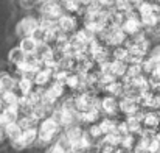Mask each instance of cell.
Wrapping results in <instances>:
<instances>
[{"mask_svg": "<svg viewBox=\"0 0 160 153\" xmlns=\"http://www.w3.org/2000/svg\"><path fill=\"white\" fill-rule=\"evenodd\" d=\"M0 100L5 106H9V105H17L19 97L12 92V89H9V91H3V94L0 96Z\"/></svg>", "mask_w": 160, "mask_h": 153, "instance_id": "obj_23", "label": "cell"}, {"mask_svg": "<svg viewBox=\"0 0 160 153\" xmlns=\"http://www.w3.org/2000/svg\"><path fill=\"white\" fill-rule=\"evenodd\" d=\"M128 70V61L123 59H113L110 61V74L117 78H121Z\"/></svg>", "mask_w": 160, "mask_h": 153, "instance_id": "obj_10", "label": "cell"}, {"mask_svg": "<svg viewBox=\"0 0 160 153\" xmlns=\"http://www.w3.org/2000/svg\"><path fill=\"white\" fill-rule=\"evenodd\" d=\"M98 105V100L90 94V92H81L79 96L75 97V106H76V112H82L86 109L95 108Z\"/></svg>", "mask_w": 160, "mask_h": 153, "instance_id": "obj_2", "label": "cell"}, {"mask_svg": "<svg viewBox=\"0 0 160 153\" xmlns=\"http://www.w3.org/2000/svg\"><path fill=\"white\" fill-rule=\"evenodd\" d=\"M152 78H156L157 81H160V63H157L156 66H154V69H152V72L149 74Z\"/></svg>", "mask_w": 160, "mask_h": 153, "instance_id": "obj_30", "label": "cell"}, {"mask_svg": "<svg viewBox=\"0 0 160 153\" xmlns=\"http://www.w3.org/2000/svg\"><path fill=\"white\" fill-rule=\"evenodd\" d=\"M53 117L54 120L59 123V127H68V125H73V122L78 119V112L76 111H72V109H67L64 106L58 108L53 111Z\"/></svg>", "mask_w": 160, "mask_h": 153, "instance_id": "obj_1", "label": "cell"}, {"mask_svg": "<svg viewBox=\"0 0 160 153\" xmlns=\"http://www.w3.org/2000/svg\"><path fill=\"white\" fill-rule=\"evenodd\" d=\"M14 85H16V81H14V78H12L9 74H0V86H2L3 91L12 89Z\"/></svg>", "mask_w": 160, "mask_h": 153, "instance_id": "obj_24", "label": "cell"}, {"mask_svg": "<svg viewBox=\"0 0 160 153\" xmlns=\"http://www.w3.org/2000/svg\"><path fill=\"white\" fill-rule=\"evenodd\" d=\"M118 111H121L126 116H132V114H137L140 111V105L137 103L135 99H131V97H124L123 96L118 100Z\"/></svg>", "mask_w": 160, "mask_h": 153, "instance_id": "obj_3", "label": "cell"}, {"mask_svg": "<svg viewBox=\"0 0 160 153\" xmlns=\"http://www.w3.org/2000/svg\"><path fill=\"white\" fill-rule=\"evenodd\" d=\"M98 125H100V128H101L103 134L118 133V131H117V122H113V120H110V119H101Z\"/></svg>", "mask_w": 160, "mask_h": 153, "instance_id": "obj_20", "label": "cell"}, {"mask_svg": "<svg viewBox=\"0 0 160 153\" xmlns=\"http://www.w3.org/2000/svg\"><path fill=\"white\" fill-rule=\"evenodd\" d=\"M53 78V70L47 69V67H41L34 75H33V83L38 85V86H45L47 83H50Z\"/></svg>", "mask_w": 160, "mask_h": 153, "instance_id": "obj_7", "label": "cell"}, {"mask_svg": "<svg viewBox=\"0 0 160 153\" xmlns=\"http://www.w3.org/2000/svg\"><path fill=\"white\" fill-rule=\"evenodd\" d=\"M8 59H9V63H12L16 66V64H19V63H22L25 59V53H23V50L20 47H16V49H12V50L9 52Z\"/></svg>", "mask_w": 160, "mask_h": 153, "instance_id": "obj_22", "label": "cell"}, {"mask_svg": "<svg viewBox=\"0 0 160 153\" xmlns=\"http://www.w3.org/2000/svg\"><path fill=\"white\" fill-rule=\"evenodd\" d=\"M38 25H39V22H38L34 17H25V19H22V20L19 22V25H17V35H20V36H30L31 31H33Z\"/></svg>", "mask_w": 160, "mask_h": 153, "instance_id": "obj_4", "label": "cell"}, {"mask_svg": "<svg viewBox=\"0 0 160 153\" xmlns=\"http://www.w3.org/2000/svg\"><path fill=\"white\" fill-rule=\"evenodd\" d=\"M38 127H31V128H25L22 130V134H20V139L25 142V145H31L34 144V141H38Z\"/></svg>", "mask_w": 160, "mask_h": 153, "instance_id": "obj_13", "label": "cell"}, {"mask_svg": "<svg viewBox=\"0 0 160 153\" xmlns=\"http://www.w3.org/2000/svg\"><path fill=\"white\" fill-rule=\"evenodd\" d=\"M36 2H38V0H22V6H23V8H33Z\"/></svg>", "mask_w": 160, "mask_h": 153, "instance_id": "obj_33", "label": "cell"}, {"mask_svg": "<svg viewBox=\"0 0 160 153\" xmlns=\"http://www.w3.org/2000/svg\"><path fill=\"white\" fill-rule=\"evenodd\" d=\"M19 125H20V128L22 130H25V128H31V127H36L38 125V120L31 116V114H27V116H23L19 122H17Z\"/></svg>", "mask_w": 160, "mask_h": 153, "instance_id": "obj_26", "label": "cell"}, {"mask_svg": "<svg viewBox=\"0 0 160 153\" xmlns=\"http://www.w3.org/2000/svg\"><path fill=\"white\" fill-rule=\"evenodd\" d=\"M68 152H70V145L65 142V139L62 142L54 144L53 147H52V150H50V153H68Z\"/></svg>", "mask_w": 160, "mask_h": 153, "instance_id": "obj_29", "label": "cell"}, {"mask_svg": "<svg viewBox=\"0 0 160 153\" xmlns=\"http://www.w3.org/2000/svg\"><path fill=\"white\" fill-rule=\"evenodd\" d=\"M2 136H3V130L0 128V139H2Z\"/></svg>", "mask_w": 160, "mask_h": 153, "instance_id": "obj_34", "label": "cell"}, {"mask_svg": "<svg viewBox=\"0 0 160 153\" xmlns=\"http://www.w3.org/2000/svg\"><path fill=\"white\" fill-rule=\"evenodd\" d=\"M12 145H14V149H16V150H22V149H25V147H27V145H25V142H23L20 138L14 139V141H12Z\"/></svg>", "mask_w": 160, "mask_h": 153, "instance_id": "obj_31", "label": "cell"}, {"mask_svg": "<svg viewBox=\"0 0 160 153\" xmlns=\"http://www.w3.org/2000/svg\"><path fill=\"white\" fill-rule=\"evenodd\" d=\"M78 119L82 120V122H86V123H95L100 119V112H98V109L95 106V108L86 109L82 112H78Z\"/></svg>", "mask_w": 160, "mask_h": 153, "instance_id": "obj_11", "label": "cell"}, {"mask_svg": "<svg viewBox=\"0 0 160 153\" xmlns=\"http://www.w3.org/2000/svg\"><path fill=\"white\" fill-rule=\"evenodd\" d=\"M82 134H84V131H82L81 127H78V125H68L67 130H65V133H64V139H65V142L70 145V144L79 141Z\"/></svg>", "mask_w": 160, "mask_h": 153, "instance_id": "obj_8", "label": "cell"}, {"mask_svg": "<svg viewBox=\"0 0 160 153\" xmlns=\"http://www.w3.org/2000/svg\"><path fill=\"white\" fill-rule=\"evenodd\" d=\"M76 25V20L72 17V16H61L58 19V28L62 31V33H68L75 28Z\"/></svg>", "mask_w": 160, "mask_h": 153, "instance_id": "obj_12", "label": "cell"}, {"mask_svg": "<svg viewBox=\"0 0 160 153\" xmlns=\"http://www.w3.org/2000/svg\"><path fill=\"white\" fill-rule=\"evenodd\" d=\"M142 24H143L145 27L154 28L156 25H159V13H157V11H151V13L142 16Z\"/></svg>", "mask_w": 160, "mask_h": 153, "instance_id": "obj_19", "label": "cell"}, {"mask_svg": "<svg viewBox=\"0 0 160 153\" xmlns=\"http://www.w3.org/2000/svg\"><path fill=\"white\" fill-rule=\"evenodd\" d=\"M5 134H6L11 141H14V139L20 138L22 128H20V125H19L17 122H9V123L5 125Z\"/></svg>", "mask_w": 160, "mask_h": 153, "instance_id": "obj_16", "label": "cell"}, {"mask_svg": "<svg viewBox=\"0 0 160 153\" xmlns=\"http://www.w3.org/2000/svg\"><path fill=\"white\" fill-rule=\"evenodd\" d=\"M87 133H89V134H90V138H92V139H95V141H98V139H101V138L104 136V134H103V131H101V128H100V125H97V123H92Z\"/></svg>", "mask_w": 160, "mask_h": 153, "instance_id": "obj_28", "label": "cell"}, {"mask_svg": "<svg viewBox=\"0 0 160 153\" xmlns=\"http://www.w3.org/2000/svg\"><path fill=\"white\" fill-rule=\"evenodd\" d=\"M36 42H38V46L39 44H44L45 42V39H47V30L45 28H42L41 25H38L33 31H31V35H30Z\"/></svg>", "mask_w": 160, "mask_h": 153, "instance_id": "obj_21", "label": "cell"}, {"mask_svg": "<svg viewBox=\"0 0 160 153\" xmlns=\"http://www.w3.org/2000/svg\"><path fill=\"white\" fill-rule=\"evenodd\" d=\"M159 22H160V11H159Z\"/></svg>", "mask_w": 160, "mask_h": 153, "instance_id": "obj_35", "label": "cell"}, {"mask_svg": "<svg viewBox=\"0 0 160 153\" xmlns=\"http://www.w3.org/2000/svg\"><path fill=\"white\" fill-rule=\"evenodd\" d=\"M33 86H34L33 78L28 77V75H22V78L17 81V88H19V91L22 92V96L30 94V92L33 91Z\"/></svg>", "mask_w": 160, "mask_h": 153, "instance_id": "obj_15", "label": "cell"}, {"mask_svg": "<svg viewBox=\"0 0 160 153\" xmlns=\"http://www.w3.org/2000/svg\"><path fill=\"white\" fill-rule=\"evenodd\" d=\"M135 144H137V141H135L134 133H128V134H123L121 136V142H120L121 147H126V149H131L132 150L135 147Z\"/></svg>", "mask_w": 160, "mask_h": 153, "instance_id": "obj_25", "label": "cell"}, {"mask_svg": "<svg viewBox=\"0 0 160 153\" xmlns=\"http://www.w3.org/2000/svg\"><path fill=\"white\" fill-rule=\"evenodd\" d=\"M151 58H152L156 63H160V46H157L154 50L151 52Z\"/></svg>", "mask_w": 160, "mask_h": 153, "instance_id": "obj_32", "label": "cell"}, {"mask_svg": "<svg viewBox=\"0 0 160 153\" xmlns=\"http://www.w3.org/2000/svg\"><path fill=\"white\" fill-rule=\"evenodd\" d=\"M42 13H44V16L47 17V19H50V20H58L62 14H61V6L56 3V2H52V0H48L47 3H44V6H42Z\"/></svg>", "mask_w": 160, "mask_h": 153, "instance_id": "obj_6", "label": "cell"}, {"mask_svg": "<svg viewBox=\"0 0 160 153\" xmlns=\"http://www.w3.org/2000/svg\"><path fill=\"white\" fill-rule=\"evenodd\" d=\"M113 59H123V61H126V58H128V55H129V49L126 47V46H117L115 47V50H113Z\"/></svg>", "mask_w": 160, "mask_h": 153, "instance_id": "obj_27", "label": "cell"}, {"mask_svg": "<svg viewBox=\"0 0 160 153\" xmlns=\"http://www.w3.org/2000/svg\"><path fill=\"white\" fill-rule=\"evenodd\" d=\"M160 119L157 112H145L142 114V127L143 131H156Z\"/></svg>", "mask_w": 160, "mask_h": 153, "instance_id": "obj_5", "label": "cell"}, {"mask_svg": "<svg viewBox=\"0 0 160 153\" xmlns=\"http://www.w3.org/2000/svg\"><path fill=\"white\" fill-rule=\"evenodd\" d=\"M25 55H30V53H36L38 50V42L31 38V36H23L22 41H20V46H19Z\"/></svg>", "mask_w": 160, "mask_h": 153, "instance_id": "obj_14", "label": "cell"}, {"mask_svg": "<svg viewBox=\"0 0 160 153\" xmlns=\"http://www.w3.org/2000/svg\"><path fill=\"white\" fill-rule=\"evenodd\" d=\"M100 106L106 114H115L118 111V99L115 96H106L104 99L100 100Z\"/></svg>", "mask_w": 160, "mask_h": 153, "instance_id": "obj_9", "label": "cell"}, {"mask_svg": "<svg viewBox=\"0 0 160 153\" xmlns=\"http://www.w3.org/2000/svg\"><path fill=\"white\" fill-rule=\"evenodd\" d=\"M2 112H3V116H5V119H6L8 123H9V122H17V119H19V106H17V105L5 106V108L2 109Z\"/></svg>", "mask_w": 160, "mask_h": 153, "instance_id": "obj_18", "label": "cell"}, {"mask_svg": "<svg viewBox=\"0 0 160 153\" xmlns=\"http://www.w3.org/2000/svg\"><path fill=\"white\" fill-rule=\"evenodd\" d=\"M39 130L56 134V133H58V130H59V123L54 120L53 117H44V119L41 120V128H39Z\"/></svg>", "mask_w": 160, "mask_h": 153, "instance_id": "obj_17", "label": "cell"}]
</instances>
